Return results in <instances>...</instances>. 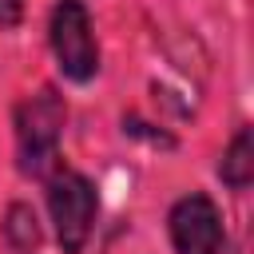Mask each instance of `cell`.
<instances>
[{
    "label": "cell",
    "mask_w": 254,
    "mask_h": 254,
    "mask_svg": "<svg viewBox=\"0 0 254 254\" xmlns=\"http://www.w3.org/2000/svg\"><path fill=\"white\" fill-rule=\"evenodd\" d=\"M67 103L56 87H40L16 107V167L32 179H48L60 167V135Z\"/></svg>",
    "instance_id": "1"
},
{
    "label": "cell",
    "mask_w": 254,
    "mask_h": 254,
    "mask_svg": "<svg viewBox=\"0 0 254 254\" xmlns=\"http://www.w3.org/2000/svg\"><path fill=\"white\" fill-rule=\"evenodd\" d=\"M44 183H48V210L56 222V242L64 254H79L91 238V226L99 214V194H95L87 175H79L64 163Z\"/></svg>",
    "instance_id": "2"
},
{
    "label": "cell",
    "mask_w": 254,
    "mask_h": 254,
    "mask_svg": "<svg viewBox=\"0 0 254 254\" xmlns=\"http://www.w3.org/2000/svg\"><path fill=\"white\" fill-rule=\"evenodd\" d=\"M48 44L52 56L64 71V79L71 83H87L99 71V40H95V24L83 0H56L52 16H48Z\"/></svg>",
    "instance_id": "3"
},
{
    "label": "cell",
    "mask_w": 254,
    "mask_h": 254,
    "mask_svg": "<svg viewBox=\"0 0 254 254\" xmlns=\"http://www.w3.org/2000/svg\"><path fill=\"white\" fill-rule=\"evenodd\" d=\"M171 246L175 254H222L226 230H222V210L214 206L210 194H183L171 214H167Z\"/></svg>",
    "instance_id": "4"
},
{
    "label": "cell",
    "mask_w": 254,
    "mask_h": 254,
    "mask_svg": "<svg viewBox=\"0 0 254 254\" xmlns=\"http://www.w3.org/2000/svg\"><path fill=\"white\" fill-rule=\"evenodd\" d=\"M218 179H222L230 190H246V187H250V179H254V135H250V127H238V135H234L230 147L222 151Z\"/></svg>",
    "instance_id": "5"
},
{
    "label": "cell",
    "mask_w": 254,
    "mask_h": 254,
    "mask_svg": "<svg viewBox=\"0 0 254 254\" xmlns=\"http://www.w3.org/2000/svg\"><path fill=\"white\" fill-rule=\"evenodd\" d=\"M4 238H8V246L12 250H20V254H32L36 246H40V218H36V210L28 206V202H12L8 210H4Z\"/></svg>",
    "instance_id": "6"
},
{
    "label": "cell",
    "mask_w": 254,
    "mask_h": 254,
    "mask_svg": "<svg viewBox=\"0 0 254 254\" xmlns=\"http://www.w3.org/2000/svg\"><path fill=\"white\" fill-rule=\"evenodd\" d=\"M24 4H28V0H0V28H4V32L20 28V20H24Z\"/></svg>",
    "instance_id": "7"
}]
</instances>
